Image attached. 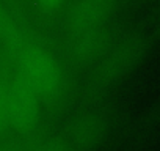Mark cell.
<instances>
[{
    "instance_id": "5",
    "label": "cell",
    "mask_w": 160,
    "mask_h": 151,
    "mask_svg": "<svg viewBox=\"0 0 160 151\" xmlns=\"http://www.w3.org/2000/svg\"><path fill=\"white\" fill-rule=\"evenodd\" d=\"M63 0H36V3L44 10H55Z\"/></svg>"
},
{
    "instance_id": "1",
    "label": "cell",
    "mask_w": 160,
    "mask_h": 151,
    "mask_svg": "<svg viewBox=\"0 0 160 151\" xmlns=\"http://www.w3.org/2000/svg\"><path fill=\"white\" fill-rule=\"evenodd\" d=\"M35 95L52 93L58 82L60 72L55 63L39 50H30L24 55V79Z\"/></svg>"
},
{
    "instance_id": "4",
    "label": "cell",
    "mask_w": 160,
    "mask_h": 151,
    "mask_svg": "<svg viewBox=\"0 0 160 151\" xmlns=\"http://www.w3.org/2000/svg\"><path fill=\"white\" fill-rule=\"evenodd\" d=\"M8 120V88L0 87V128Z\"/></svg>"
},
{
    "instance_id": "2",
    "label": "cell",
    "mask_w": 160,
    "mask_h": 151,
    "mask_svg": "<svg viewBox=\"0 0 160 151\" xmlns=\"http://www.w3.org/2000/svg\"><path fill=\"white\" fill-rule=\"evenodd\" d=\"M38 115V104L35 91L24 82L19 81L8 88V120L19 128L30 126Z\"/></svg>"
},
{
    "instance_id": "3",
    "label": "cell",
    "mask_w": 160,
    "mask_h": 151,
    "mask_svg": "<svg viewBox=\"0 0 160 151\" xmlns=\"http://www.w3.org/2000/svg\"><path fill=\"white\" fill-rule=\"evenodd\" d=\"M102 14V2L101 0H90V2L82 3L74 13V22L75 25H91Z\"/></svg>"
}]
</instances>
